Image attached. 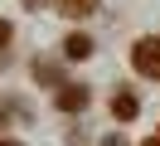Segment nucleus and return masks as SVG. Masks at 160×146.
I'll return each instance as SVG.
<instances>
[{
  "label": "nucleus",
  "mask_w": 160,
  "mask_h": 146,
  "mask_svg": "<svg viewBox=\"0 0 160 146\" xmlns=\"http://www.w3.org/2000/svg\"><path fill=\"white\" fill-rule=\"evenodd\" d=\"M131 68L141 78H155L160 83V34H146V39L131 44Z\"/></svg>",
  "instance_id": "f257e3e1"
},
{
  "label": "nucleus",
  "mask_w": 160,
  "mask_h": 146,
  "mask_svg": "<svg viewBox=\"0 0 160 146\" xmlns=\"http://www.w3.org/2000/svg\"><path fill=\"white\" fill-rule=\"evenodd\" d=\"M88 102H92V93H88V83H63L58 93H53V107H58V112H68V117H78V112H88Z\"/></svg>",
  "instance_id": "f03ea898"
},
{
  "label": "nucleus",
  "mask_w": 160,
  "mask_h": 146,
  "mask_svg": "<svg viewBox=\"0 0 160 146\" xmlns=\"http://www.w3.org/2000/svg\"><path fill=\"white\" fill-rule=\"evenodd\" d=\"M107 107H112V117H117V122H136V117H141V97L131 93V88H117Z\"/></svg>",
  "instance_id": "7ed1b4c3"
},
{
  "label": "nucleus",
  "mask_w": 160,
  "mask_h": 146,
  "mask_svg": "<svg viewBox=\"0 0 160 146\" xmlns=\"http://www.w3.org/2000/svg\"><path fill=\"white\" fill-rule=\"evenodd\" d=\"M34 83H44V88H53V93H58L63 88V68H58V58H34Z\"/></svg>",
  "instance_id": "20e7f679"
},
{
  "label": "nucleus",
  "mask_w": 160,
  "mask_h": 146,
  "mask_svg": "<svg viewBox=\"0 0 160 146\" xmlns=\"http://www.w3.org/2000/svg\"><path fill=\"white\" fill-rule=\"evenodd\" d=\"M53 5H58V15H68V19H88V15H97L102 0H53Z\"/></svg>",
  "instance_id": "39448f33"
},
{
  "label": "nucleus",
  "mask_w": 160,
  "mask_h": 146,
  "mask_svg": "<svg viewBox=\"0 0 160 146\" xmlns=\"http://www.w3.org/2000/svg\"><path fill=\"white\" fill-rule=\"evenodd\" d=\"M92 34H68L63 39V58H92Z\"/></svg>",
  "instance_id": "423d86ee"
},
{
  "label": "nucleus",
  "mask_w": 160,
  "mask_h": 146,
  "mask_svg": "<svg viewBox=\"0 0 160 146\" xmlns=\"http://www.w3.org/2000/svg\"><path fill=\"white\" fill-rule=\"evenodd\" d=\"M10 39H15V24H10L5 15H0V49H10Z\"/></svg>",
  "instance_id": "0eeeda50"
},
{
  "label": "nucleus",
  "mask_w": 160,
  "mask_h": 146,
  "mask_svg": "<svg viewBox=\"0 0 160 146\" xmlns=\"http://www.w3.org/2000/svg\"><path fill=\"white\" fill-rule=\"evenodd\" d=\"M102 146H131V141H126V136H117V132H112V136H102Z\"/></svg>",
  "instance_id": "6e6552de"
},
{
  "label": "nucleus",
  "mask_w": 160,
  "mask_h": 146,
  "mask_svg": "<svg viewBox=\"0 0 160 146\" xmlns=\"http://www.w3.org/2000/svg\"><path fill=\"white\" fill-rule=\"evenodd\" d=\"M24 5H29V10H39V5H49V0H24Z\"/></svg>",
  "instance_id": "1a4fd4ad"
},
{
  "label": "nucleus",
  "mask_w": 160,
  "mask_h": 146,
  "mask_svg": "<svg viewBox=\"0 0 160 146\" xmlns=\"http://www.w3.org/2000/svg\"><path fill=\"white\" fill-rule=\"evenodd\" d=\"M0 122H10V112H5V102H0Z\"/></svg>",
  "instance_id": "9d476101"
},
{
  "label": "nucleus",
  "mask_w": 160,
  "mask_h": 146,
  "mask_svg": "<svg viewBox=\"0 0 160 146\" xmlns=\"http://www.w3.org/2000/svg\"><path fill=\"white\" fill-rule=\"evenodd\" d=\"M0 146H20V141H10V136H0Z\"/></svg>",
  "instance_id": "9b49d317"
},
{
  "label": "nucleus",
  "mask_w": 160,
  "mask_h": 146,
  "mask_svg": "<svg viewBox=\"0 0 160 146\" xmlns=\"http://www.w3.org/2000/svg\"><path fill=\"white\" fill-rule=\"evenodd\" d=\"M141 146H160V136H150V141H141Z\"/></svg>",
  "instance_id": "f8f14e48"
},
{
  "label": "nucleus",
  "mask_w": 160,
  "mask_h": 146,
  "mask_svg": "<svg viewBox=\"0 0 160 146\" xmlns=\"http://www.w3.org/2000/svg\"><path fill=\"white\" fill-rule=\"evenodd\" d=\"M155 136H160V132H155Z\"/></svg>",
  "instance_id": "ddd939ff"
}]
</instances>
